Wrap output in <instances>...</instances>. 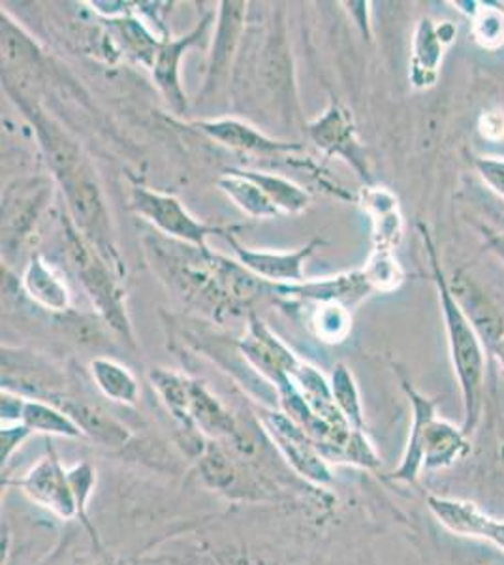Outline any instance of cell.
<instances>
[{
  "mask_svg": "<svg viewBox=\"0 0 504 565\" xmlns=\"http://www.w3.org/2000/svg\"><path fill=\"white\" fill-rule=\"evenodd\" d=\"M31 434V428H26L25 424L2 426V434H0V439H2V445H0V460H2V466L13 457V452L20 449L21 444H23Z\"/></svg>",
  "mask_w": 504,
  "mask_h": 565,
  "instance_id": "26",
  "label": "cell"
},
{
  "mask_svg": "<svg viewBox=\"0 0 504 565\" xmlns=\"http://www.w3.org/2000/svg\"><path fill=\"white\" fill-rule=\"evenodd\" d=\"M218 186L242 207L243 212L249 213L250 217L269 218L279 213L268 194L264 193L255 181L245 178L237 170H230L228 174L223 175L218 180Z\"/></svg>",
  "mask_w": 504,
  "mask_h": 565,
  "instance_id": "15",
  "label": "cell"
},
{
  "mask_svg": "<svg viewBox=\"0 0 504 565\" xmlns=\"http://www.w3.org/2000/svg\"><path fill=\"white\" fill-rule=\"evenodd\" d=\"M21 424L40 434L64 437L84 436V431L79 430V426L66 413L58 412L53 405L44 404L39 399H25Z\"/></svg>",
  "mask_w": 504,
  "mask_h": 565,
  "instance_id": "18",
  "label": "cell"
},
{
  "mask_svg": "<svg viewBox=\"0 0 504 565\" xmlns=\"http://www.w3.org/2000/svg\"><path fill=\"white\" fill-rule=\"evenodd\" d=\"M428 508L448 532L473 540L487 541L504 551V521L493 519L471 501L429 495Z\"/></svg>",
  "mask_w": 504,
  "mask_h": 565,
  "instance_id": "6",
  "label": "cell"
},
{
  "mask_svg": "<svg viewBox=\"0 0 504 565\" xmlns=\"http://www.w3.org/2000/svg\"><path fill=\"white\" fill-rule=\"evenodd\" d=\"M482 180L504 200V161L503 159H479L476 161Z\"/></svg>",
  "mask_w": 504,
  "mask_h": 565,
  "instance_id": "27",
  "label": "cell"
},
{
  "mask_svg": "<svg viewBox=\"0 0 504 565\" xmlns=\"http://www.w3.org/2000/svg\"><path fill=\"white\" fill-rule=\"evenodd\" d=\"M314 141L320 148L326 149L330 153L345 154L348 161L367 178L364 154L354 138V127L351 122V114L346 109L332 106L326 116L322 117L311 129Z\"/></svg>",
  "mask_w": 504,
  "mask_h": 565,
  "instance_id": "9",
  "label": "cell"
},
{
  "mask_svg": "<svg viewBox=\"0 0 504 565\" xmlns=\"http://www.w3.org/2000/svg\"><path fill=\"white\" fill-rule=\"evenodd\" d=\"M330 386H332L333 402L337 405L339 412L343 413V417L352 424V428L364 430V409H362L360 391L351 370L339 364L333 372Z\"/></svg>",
  "mask_w": 504,
  "mask_h": 565,
  "instance_id": "21",
  "label": "cell"
},
{
  "mask_svg": "<svg viewBox=\"0 0 504 565\" xmlns=\"http://www.w3.org/2000/svg\"><path fill=\"white\" fill-rule=\"evenodd\" d=\"M25 287L29 295L45 308L55 309V311L68 308V290L39 257L32 258L31 266L26 270Z\"/></svg>",
  "mask_w": 504,
  "mask_h": 565,
  "instance_id": "19",
  "label": "cell"
},
{
  "mask_svg": "<svg viewBox=\"0 0 504 565\" xmlns=\"http://www.w3.org/2000/svg\"><path fill=\"white\" fill-rule=\"evenodd\" d=\"M15 487H20L29 500L39 503L40 508L50 509L64 521L79 516L68 469L63 468L53 452L32 466L25 477L15 482Z\"/></svg>",
  "mask_w": 504,
  "mask_h": 565,
  "instance_id": "4",
  "label": "cell"
},
{
  "mask_svg": "<svg viewBox=\"0 0 504 565\" xmlns=\"http://www.w3.org/2000/svg\"><path fill=\"white\" fill-rule=\"evenodd\" d=\"M409 399L412 404L409 444L399 468L389 473V479L415 484L423 469L431 471L450 468L452 463L469 455L471 444L465 431L437 417V405L433 399L418 391L410 392Z\"/></svg>",
  "mask_w": 504,
  "mask_h": 565,
  "instance_id": "2",
  "label": "cell"
},
{
  "mask_svg": "<svg viewBox=\"0 0 504 565\" xmlns=\"http://www.w3.org/2000/svg\"><path fill=\"white\" fill-rule=\"evenodd\" d=\"M455 39V26L450 21L437 25L429 18L418 23L412 45V63H410V82L418 89H426L437 82L439 66L442 63L444 47Z\"/></svg>",
  "mask_w": 504,
  "mask_h": 565,
  "instance_id": "8",
  "label": "cell"
},
{
  "mask_svg": "<svg viewBox=\"0 0 504 565\" xmlns=\"http://www.w3.org/2000/svg\"><path fill=\"white\" fill-rule=\"evenodd\" d=\"M365 277L369 281L371 289L380 290V292H392L403 282L401 266L394 257V250L373 249L369 263L364 268Z\"/></svg>",
  "mask_w": 504,
  "mask_h": 565,
  "instance_id": "22",
  "label": "cell"
},
{
  "mask_svg": "<svg viewBox=\"0 0 504 565\" xmlns=\"http://www.w3.org/2000/svg\"><path fill=\"white\" fill-rule=\"evenodd\" d=\"M311 327L320 340L339 343L351 332L352 317L339 302H322L314 313Z\"/></svg>",
  "mask_w": 504,
  "mask_h": 565,
  "instance_id": "23",
  "label": "cell"
},
{
  "mask_svg": "<svg viewBox=\"0 0 504 565\" xmlns=\"http://www.w3.org/2000/svg\"><path fill=\"white\" fill-rule=\"evenodd\" d=\"M450 282L453 298L460 303L467 319L471 321L480 340L484 343L485 351H495L504 341V317L501 309L484 295L479 285L458 271Z\"/></svg>",
  "mask_w": 504,
  "mask_h": 565,
  "instance_id": "7",
  "label": "cell"
},
{
  "mask_svg": "<svg viewBox=\"0 0 504 565\" xmlns=\"http://www.w3.org/2000/svg\"><path fill=\"white\" fill-rule=\"evenodd\" d=\"M493 354H497L498 362H501L504 367V341L501 343V345H498L497 349H495V351H493Z\"/></svg>",
  "mask_w": 504,
  "mask_h": 565,
  "instance_id": "29",
  "label": "cell"
},
{
  "mask_svg": "<svg viewBox=\"0 0 504 565\" xmlns=\"http://www.w3.org/2000/svg\"><path fill=\"white\" fill-rule=\"evenodd\" d=\"M245 178L255 181L256 185L268 194L269 200L274 202L279 212L300 213L309 204V194L301 191L300 186L290 183V181L277 178V175L260 174V172H242Z\"/></svg>",
  "mask_w": 504,
  "mask_h": 565,
  "instance_id": "20",
  "label": "cell"
},
{
  "mask_svg": "<svg viewBox=\"0 0 504 565\" xmlns=\"http://www.w3.org/2000/svg\"><path fill=\"white\" fill-rule=\"evenodd\" d=\"M181 423L186 426L196 424L200 430L210 434V436H228L234 430V420L230 415L224 412L223 405L211 396L200 383L191 381V391H189V402H186L185 415Z\"/></svg>",
  "mask_w": 504,
  "mask_h": 565,
  "instance_id": "13",
  "label": "cell"
},
{
  "mask_svg": "<svg viewBox=\"0 0 504 565\" xmlns=\"http://www.w3.org/2000/svg\"><path fill=\"white\" fill-rule=\"evenodd\" d=\"M210 25V18L202 21V25L196 26L189 36L185 39L175 40V42H168L167 45L160 47L157 53V61H154V79L159 84L160 89L164 90L168 100L173 104V108L181 109L185 106V97L179 87L178 66L179 58L183 55L189 45L194 44L196 40L202 39L205 29Z\"/></svg>",
  "mask_w": 504,
  "mask_h": 565,
  "instance_id": "12",
  "label": "cell"
},
{
  "mask_svg": "<svg viewBox=\"0 0 504 565\" xmlns=\"http://www.w3.org/2000/svg\"><path fill=\"white\" fill-rule=\"evenodd\" d=\"M90 367H93V377H95L96 385L108 398L121 402V404H136L138 402L140 385L127 367L108 359H96Z\"/></svg>",
  "mask_w": 504,
  "mask_h": 565,
  "instance_id": "16",
  "label": "cell"
},
{
  "mask_svg": "<svg viewBox=\"0 0 504 565\" xmlns=\"http://www.w3.org/2000/svg\"><path fill=\"white\" fill-rule=\"evenodd\" d=\"M199 127L204 130L205 135H210L213 140L221 141L223 146L237 149V151H247V153H282V151L301 148L296 143L269 140L266 136L260 135L258 130L245 125V122L236 121V119L199 122Z\"/></svg>",
  "mask_w": 504,
  "mask_h": 565,
  "instance_id": "11",
  "label": "cell"
},
{
  "mask_svg": "<svg viewBox=\"0 0 504 565\" xmlns=\"http://www.w3.org/2000/svg\"><path fill=\"white\" fill-rule=\"evenodd\" d=\"M63 412L79 426L84 436H89L93 441L104 447H121L130 437L127 426L90 405L66 402L63 404Z\"/></svg>",
  "mask_w": 504,
  "mask_h": 565,
  "instance_id": "14",
  "label": "cell"
},
{
  "mask_svg": "<svg viewBox=\"0 0 504 565\" xmlns=\"http://www.w3.org/2000/svg\"><path fill=\"white\" fill-rule=\"evenodd\" d=\"M264 426L268 428L269 436L290 462V466L301 477H305L307 481L320 484V487L333 481L330 460L320 452L313 439L307 436L305 431L301 430L292 418L282 415V413H266L264 415Z\"/></svg>",
  "mask_w": 504,
  "mask_h": 565,
  "instance_id": "3",
  "label": "cell"
},
{
  "mask_svg": "<svg viewBox=\"0 0 504 565\" xmlns=\"http://www.w3.org/2000/svg\"><path fill=\"white\" fill-rule=\"evenodd\" d=\"M461 12L469 15L473 23V39L476 44L482 45L484 50H498L504 44V12L495 4H484V2H461Z\"/></svg>",
  "mask_w": 504,
  "mask_h": 565,
  "instance_id": "17",
  "label": "cell"
},
{
  "mask_svg": "<svg viewBox=\"0 0 504 565\" xmlns=\"http://www.w3.org/2000/svg\"><path fill=\"white\" fill-rule=\"evenodd\" d=\"M132 207L140 213L141 217H146L154 226H159L160 231L199 245L200 249H205V238L210 234L223 232V228H217V226L196 223L185 212V207L181 206L178 199L168 196V194L153 193L146 186H136L132 191Z\"/></svg>",
  "mask_w": 504,
  "mask_h": 565,
  "instance_id": "5",
  "label": "cell"
},
{
  "mask_svg": "<svg viewBox=\"0 0 504 565\" xmlns=\"http://www.w3.org/2000/svg\"><path fill=\"white\" fill-rule=\"evenodd\" d=\"M232 244L236 247L237 257L249 270L258 276L271 279V281L301 282L303 281V260H305L314 247L319 245V239H314L303 249L296 253H264V250L243 249L234 239Z\"/></svg>",
  "mask_w": 504,
  "mask_h": 565,
  "instance_id": "10",
  "label": "cell"
},
{
  "mask_svg": "<svg viewBox=\"0 0 504 565\" xmlns=\"http://www.w3.org/2000/svg\"><path fill=\"white\" fill-rule=\"evenodd\" d=\"M223 20H221V33H218L215 55H213V72L221 71L226 65V58L234 50L237 29L242 23L243 2H224Z\"/></svg>",
  "mask_w": 504,
  "mask_h": 565,
  "instance_id": "24",
  "label": "cell"
},
{
  "mask_svg": "<svg viewBox=\"0 0 504 565\" xmlns=\"http://www.w3.org/2000/svg\"><path fill=\"white\" fill-rule=\"evenodd\" d=\"M490 247H492L493 253L497 255L501 260L504 263V236L503 234H493L490 236Z\"/></svg>",
  "mask_w": 504,
  "mask_h": 565,
  "instance_id": "28",
  "label": "cell"
},
{
  "mask_svg": "<svg viewBox=\"0 0 504 565\" xmlns=\"http://www.w3.org/2000/svg\"><path fill=\"white\" fill-rule=\"evenodd\" d=\"M68 477H71L72 490L76 495L77 511H79V519L87 521V501H89L93 489H95L96 471L89 462L76 463L74 468L68 469Z\"/></svg>",
  "mask_w": 504,
  "mask_h": 565,
  "instance_id": "25",
  "label": "cell"
},
{
  "mask_svg": "<svg viewBox=\"0 0 504 565\" xmlns=\"http://www.w3.org/2000/svg\"><path fill=\"white\" fill-rule=\"evenodd\" d=\"M421 234H423L426 249H428L429 258H431L435 285L439 290L453 372L458 375V383H460L461 399H463V428L461 430L469 436V434L476 430L480 423V413H482L485 348L473 324L467 319L463 309L460 308V303L453 298L450 282L444 277V271H442L441 264H439L431 236L423 226H421Z\"/></svg>",
  "mask_w": 504,
  "mask_h": 565,
  "instance_id": "1",
  "label": "cell"
}]
</instances>
